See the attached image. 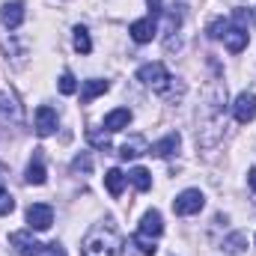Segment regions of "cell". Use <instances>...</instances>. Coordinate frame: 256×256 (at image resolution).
<instances>
[{
    "instance_id": "obj_27",
    "label": "cell",
    "mask_w": 256,
    "mask_h": 256,
    "mask_svg": "<svg viewBox=\"0 0 256 256\" xmlns=\"http://www.w3.org/2000/svg\"><path fill=\"white\" fill-rule=\"evenodd\" d=\"M45 256H66L63 244H57V242H51V244H45Z\"/></svg>"
},
{
    "instance_id": "obj_1",
    "label": "cell",
    "mask_w": 256,
    "mask_h": 256,
    "mask_svg": "<svg viewBox=\"0 0 256 256\" xmlns=\"http://www.w3.org/2000/svg\"><path fill=\"white\" fill-rule=\"evenodd\" d=\"M80 248H84V256H120L126 242L110 224H104V226H92Z\"/></svg>"
},
{
    "instance_id": "obj_17",
    "label": "cell",
    "mask_w": 256,
    "mask_h": 256,
    "mask_svg": "<svg viewBox=\"0 0 256 256\" xmlns=\"http://www.w3.org/2000/svg\"><path fill=\"white\" fill-rule=\"evenodd\" d=\"M45 179H48L45 164H42L39 158H33V161H30V167H27V182H30V185H45Z\"/></svg>"
},
{
    "instance_id": "obj_14",
    "label": "cell",
    "mask_w": 256,
    "mask_h": 256,
    "mask_svg": "<svg viewBox=\"0 0 256 256\" xmlns=\"http://www.w3.org/2000/svg\"><path fill=\"white\" fill-rule=\"evenodd\" d=\"M176 149H179V134H167L164 140H158V143L149 146V152L158 155V158H167V155H173Z\"/></svg>"
},
{
    "instance_id": "obj_30",
    "label": "cell",
    "mask_w": 256,
    "mask_h": 256,
    "mask_svg": "<svg viewBox=\"0 0 256 256\" xmlns=\"http://www.w3.org/2000/svg\"><path fill=\"white\" fill-rule=\"evenodd\" d=\"M248 185H250V188L256 191V167L250 170V173H248Z\"/></svg>"
},
{
    "instance_id": "obj_3",
    "label": "cell",
    "mask_w": 256,
    "mask_h": 256,
    "mask_svg": "<svg viewBox=\"0 0 256 256\" xmlns=\"http://www.w3.org/2000/svg\"><path fill=\"white\" fill-rule=\"evenodd\" d=\"M202 206H206V196L196 191V188H188V191H182L176 200H173V212H176V214H182V218L202 212Z\"/></svg>"
},
{
    "instance_id": "obj_18",
    "label": "cell",
    "mask_w": 256,
    "mask_h": 256,
    "mask_svg": "<svg viewBox=\"0 0 256 256\" xmlns=\"http://www.w3.org/2000/svg\"><path fill=\"white\" fill-rule=\"evenodd\" d=\"M128 179L134 182L137 191H149V188H152V176H149V170H143V167H134V170L128 173Z\"/></svg>"
},
{
    "instance_id": "obj_4",
    "label": "cell",
    "mask_w": 256,
    "mask_h": 256,
    "mask_svg": "<svg viewBox=\"0 0 256 256\" xmlns=\"http://www.w3.org/2000/svg\"><path fill=\"white\" fill-rule=\"evenodd\" d=\"M27 224H30V230H39V232L48 230L54 224V208L48 202H33L27 208Z\"/></svg>"
},
{
    "instance_id": "obj_16",
    "label": "cell",
    "mask_w": 256,
    "mask_h": 256,
    "mask_svg": "<svg viewBox=\"0 0 256 256\" xmlns=\"http://www.w3.org/2000/svg\"><path fill=\"white\" fill-rule=\"evenodd\" d=\"M102 92H108V80H86L84 90H80V102L90 104V102H92L96 96H102Z\"/></svg>"
},
{
    "instance_id": "obj_22",
    "label": "cell",
    "mask_w": 256,
    "mask_h": 256,
    "mask_svg": "<svg viewBox=\"0 0 256 256\" xmlns=\"http://www.w3.org/2000/svg\"><path fill=\"white\" fill-rule=\"evenodd\" d=\"M60 92H63V96L78 92V80H74V74H72V72H63V74H60Z\"/></svg>"
},
{
    "instance_id": "obj_21",
    "label": "cell",
    "mask_w": 256,
    "mask_h": 256,
    "mask_svg": "<svg viewBox=\"0 0 256 256\" xmlns=\"http://www.w3.org/2000/svg\"><path fill=\"white\" fill-rule=\"evenodd\" d=\"M226 30H230V21H226V18H218V21L208 24V36H212V39H224Z\"/></svg>"
},
{
    "instance_id": "obj_20",
    "label": "cell",
    "mask_w": 256,
    "mask_h": 256,
    "mask_svg": "<svg viewBox=\"0 0 256 256\" xmlns=\"http://www.w3.org/2000/svg\"><path fill=\"white\" fill-rule=\"evenodd\" d=\"M134 244L140 248V254L143 256H155V250H158V248H155V238H149V236H143V232L134 236Z\"/></svg>"
},
{
    "instance_id": "obj_15",
    "label": "cell",
    "mask_w": 256,
    "mask_h": 256,
    "mask_svg": "<svg viewBox=\"0 0 256 256\" xmlns=\"http://www.w3.org/2000/svg\"><path fill=\"white\" fill-rule=\"evenodd\" d=\"M104 188H108L110 196H120L122 188H126V176H122L120 170H108V173H104Z\"/></svg>"
},
{
    "instance_id": "obj_10",
    "label": "cell",
    "mask_w": 256,
    "mask_h": 256,
    "mask_svg": "<svg viewBox=\"0 0 256 256\" xmlns=\"http://www.w3.org/2000/svg\"><path fill=\"white\" fill-rule=\"evenodd\" d=\"M137 232H143V236H149V238H158L161 232H164V220H161V214L155 212V208H149L146 214H143V220H140V230Z\"/></svg>"
},
{
    "instance_id": "obj_7",
    "label": "cell",
    "mask_w": 256,
    "mask_h": 256,
    "mask_svg": "<svg viewBox=\"0 0 256 256\" xmlns=\"http://www.w3.org/2000/svg\"><path fill=\"white\" fill-rule=\"evenodd\" d=\"M54 131H57V110L48 108V104L36 108V134H39V137H48V134H54Z\"/></svg>"
},
{
    "instance_id": "obj_9",
    "label": "cell",
    "mask_w": 256,
    "mask_h": 256,
    "mask_svg": "<svg viewBox=\"0 0 256 256\" xmlns=\"http://www.w3.org/2000/svg\"><path fill=\"white\" fill-rule=\"evenodd\" d=\"M224 42H226V51L230 54H242L248 48V42H250V33L244 27H230L226 36H224Z\"/></svg>"
},
{
    "instance_id": "obj_25",
    "label": "cell",
    "mask_w": 256,
    "mask_h": 256,
    "mask_svg": "<svg viewBox=\"0 0 256 256\" xmlns=\"http://www.w3.org/2000/svg\"><path fill=\"white\" fill-rule=\"evenodd\" d=\"M15 208V200H12V194L6 191V188H0V214H9Z\"/></svg>"
},
{
    "instance_id": "obj_29",
    "label": "cell",
    "mask_w": 256,
    "mask_h": 256,
    "mask_svg": "<svg viewBox=\"0 0 256 256\" xmlns=\"http://www.w3.org/2000/svg\"><path fill=\"white\" fill-rule=\"evenodd\" d=\"M146 3H149V9H152V18L164 12V9H161V0H146Z\"/></svg>"
},
{
    "instance_id": "obj_2",
    "label": "cell",
    "mask_w": 256,
    "mask_h": 256,
    "mask_svg": "<svg viewBox=\"0 0 256 256\" xmlns=\"http://www.w3.org/2000/svg\"><path fill=\"white\" fill-rule=\"evenodd\" d=\"M137 78H140V80H143L152 92H167V90H170V84H173V74L164 68V63H146V66H140Z\"/></svg>"
},
{
    "instance_id": "obj_23",
    "label": "cell",
    "mask_w": 256,
    "mask_h": 256,
    "mask_svg": "<svg viewBox=\"0 0 256 256\" xmlns=\"http://www.w3.org/2000/svg\"><path fill=\"white\" fill-rule=\"evenodd\" d=\"M72 170H74V173H90V170H92V158H90L86 152H80V155L72 161Z\"/></svg>"
},
{
    "instance_id": "obj_6",
    "label": "cell",
    "mask_w": 256,
    "mask_h": 256,
    "mask_svg": "<svg viewBox=\"0 0 256 256\" xmlns=\"http://www.w3.org/2000/svg\"><path fill=\"white\" fill-rule=\"evenodd\" d=\"M232 114H236V120H238L242 126L254 122L256 120V96L254 92H238V98H236V104H232Z\"/></svg>"
},
{
    "instance_id": "obj_11",
    "label": "cell",
    "mask_w": 256,
    "mask_h": 256,
    "mask_svg": "<svg viewBox=\"0 0 256 256\" xmlns=\"http://www.w3.org/2000/svg\"><path fill=\"white\" fill-rule=\"evenodd\" d=\"M0 18H3L6 27H21V21H24V3H21V0L6 3L3 12H0Z\"/></svg>"
},
{
    "instance_id": "obj_19",
    "label": "cell",
    "mask_w": 256,
    "mask_h": 256,
    "mask_svg": "<svg viewBox=\"0 0 256 256\" xmlns=\"http://www.w3.org/2000/svg\"><path fill=\"white\" fill-rule=\"evenodd\" d=\"M74 48H78L80 54H90V51H92V42H90L86 27H74Z\"/></svg>"
},
{
    "instance_id": "obj_12",
    "label": "cell",
    "mask_w": 256,
    "mask_h": 256,
    "mask_svg": "<svg viewBox=\"0 0 256 256\" xmlns=\"http://www.w3.org/2000/svg\"><path fill=\"white\" fill-rule=\"evenodd\" d=\"M143 152H149V146H146V140L137 134V137H131L128 143H122V149H120V158H122V161H134V158H140Z\"/></svg>"
},
{
    "instance_id": "obj_26",
    "label": "cell",
    "mask_w": 256,
    "mask_h": 256,
    "mask_svg": "<svg viewBox=\"0 0 256 256\" xmlns=\"http://www.w3.org/2000/svg\"><path fill=\"white\" fill-rule=\"evenodd\" d=\"M232 18H236V27H244V30H248V24H250V12H248V9H236Z\"/></svg>"
},
{
    "instance_id": "obj_24",
    "label": "cell",
    "mask_w": 256,
    "mask_h": 256,
    "mask_svg": "<svg viewBox=\"0 0 256 256\" xmlns=\"http://www.w3.org/2000/svg\"><path fill=\"white\" fill-rule=\"evenodd\" d=\"M244 244H248V238H244V232H236L232 238H226V242H224V248H226L230 254H242V248H244Z\"/></svg>"
},
{
    "instance_id": "obj_13",
    "label": "cell",
    "mask_w": 256,
    "mask_h": 256,
    "mask_svg": "<svg viewBox=\"0 0 256 256\" xmlns=\"http://www.w3.org/2000/svg\"><path fill=\"white\" fill-rule=\"evenodd\" d=\"M128 122H131V110L128 108H116V110H110L104 116V128L108 131H122V128H128Z\"/></svg>"
},
{
    "instance_id": "obj_28",
    "label": "cell",
    "mask_w": 256,
    "mask_h": 256,
    "mask_svg": "<svg viewBox=\"0 0 256 256\" xmlns=\"http://www.w3.org/2000/svg\"><path fill=\"white\" fill-rule=\"evenodd\" d=\"M90 140H92L96 146H102V149H108V134H96V131H90Z\"/></svg>"
},
{
    "instance_id": "obj_5",
    "label": "cell",
    "mask_w": 256,
    "mask_h": 256,
    "mask_svg": "<svg viewBox=\"0 0 256 256\" xmlns=\"http://www.w3.org/2000/svg\"><path fill=\"white\" fill-rule=\"evenodd\" d=\"M9 242H12V248H15L21 256H45V244H39L27 230L12 232V236H9Z\"/></svg>"
},
{
    "instance_id": "obj_8",
    "label": "cell",
    "mask_w": 256,
    "mask_h": 256,
    "mask_svg": "<svg viewBox=\"0 0 256 256\" xmlns=\"http://www.w3.org/2000/svg\"><path fill=\"white\" fill-rule=\"evenodd\" d=\"M155 30H158V27H155V18L149 15V18L134 21L128 33H131V39H134L137 45H146V42H152V39H155Z\"/></svg>"
}]
</instances>
